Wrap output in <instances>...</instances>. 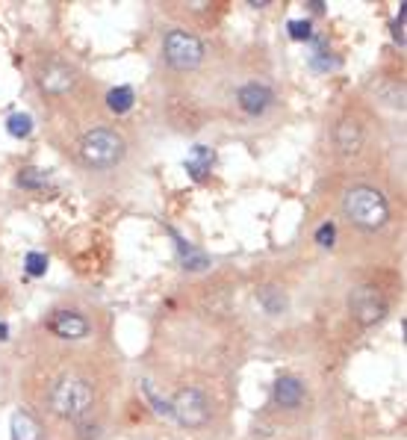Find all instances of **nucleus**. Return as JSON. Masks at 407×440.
Returning a JSON list of instances; mask_svg holds the SVG:
<instances>
[{
  "instance_id": "nucleus-1",
  "label": "nucleus",
  "mask_w": 407,
  "mask_h": 440,
  "mask_svg": "<svg viewBox=\"0 0 407 440\" xmlns=\"http://www.w3.org/2000/svg\"><path fill=\"white\" fill-rule=\"evenodd\" d=\"M342 210L357 228L363 231H378L390 219V207H386V198L375 189V187H354L345 192Z\"/></svg>"
},
{
  "instance_id": "nucleus-2",
  "label": "nucleus",
  "mask_w": 407,
  "mask_h": 440,
  "mask_svg": "<svg viewBox=\"0 0 407 440\" xmlns=\"http://www.w3.org/2000/svg\"><path fill=\"white\" fill-rule=\"evenodd\" d=\"M51 405L59 417L65 419H74V423H80L92 414V405H95V393L92 387H89V381L80 378V375H65L56 381L54 393H51Z\"/></svg>"
},
{
  "instance_id": "nucleus-3",
  "label": "nucleus",
  "mask_w": 407,
  "mask_h": 440,
  "mask_svg": "<svg viewBox=\"0 0 407 440\" xmlns=\"http://www.w3.org/2000/svg\"><path fill=\"white\" fill-rule=\"evenodd\" d=\"M124 151V139L115 130H106V127L89 130L80 142V160L89 169H113L115 163H121Z\"/></svg>"
},
{
  "instance_id": "nucleus-4",
  "label": "nucleus",
  "mask_w": 407,
  "mask_h": 440,
  "mask_svg": "<svg viewBox=\"0 0 407 440\" xmlns=\"http://www.w3.org/2000/svg\"><path fill=\"white\" fill-rule=\"evenodd\" d=\"M165 60L177 71H189V68H198L204 60V45L201 38L186 33V30H172L165 36Z\"/></svg>"
},
{
  "instance_id": "nucleus-5",
  "label": "nucleus",
  "mask_w": 407,
  "mask_h": 440,
  "mask_svg": "<svg viewBox=\"0 0 407 440\" xmlns=\"http://www.w3.org/2000/svg\"><path fill=\"white\" fill-rule=\"evenodd\" d=\"M172 417L177 419V423L198 428V426L207 423V417H210V405H207L204 393H198L195 387H186L172 399Z\"/></svg>"
},
{
  "instance_id": "nucleus-6",
  "label": "nucleus",
  "mask_w": 407,
  "mask_h": 440,
  "mask_svg": "<svg viewBox=\"0 0 407 440\" xmlns=\"http://www.w3.org/2000/svg\"><path fill=\"white\" fill-rule=\"evenodd\" d=\"M349 308L360 325H375V322L384 319V314H386V305L375 287H357L349 299Z\"/></svg>"
},
{
  "instance_id": "nucleus-7",
  "label": "nucleus",
  "mask_w": 407,
  "mask_h": 440,
  "mask_svg": "<svg viewBox=\"0 0 407 440\" xmlns=\"http://www.w3.org/2000/svg\"><path fill=\"white\" fill-rule=\"evenodd\" d=\"M236 101H240V106L248 113V115H260L269 110V104L275 101V95L269 86H263V83H248L240 89V95H236Z\"/></svg>"
},
{
  "instance_id": "nucleus-8",
  "label": "nucleus",
  "mask_w": 407,
  "mask_h": 440,
  "mask_svg": "<svg viewBox=\"0 0 407 440\" xmlns=\"http://www.w3.org/2000/svg\"><path fill=\"white\" fill-rule=\"evenodd\" d=\"M38 83H42V89L47 95H65L74 86V71L68 65H62V62H51V65L42 68Z\"/></svg>"
},
{
  "instance_id": "nucleus-9",
  "label": "nucleus",
  "mask_w": 407,
  "mask_h": 440,
  "mask_svg": "<svg viewBox=\"0 0 407 440\" xmlns=\"http://www.w3.org/2000/svg\"><path fill=\"white\" fill-rule=\"evenodd\" d=\"M51 331L62 340H83L89 334V322L74 310H59L51 319Z\"/></svg>"
},
{
  "instance_id": "nucleus-10",
  "label": "nucleus",
  "mask_w": 407,
  "mask_h": 440,
  "mask_svg": "<svg viewBox=\"0 0 407 440\" xmlns=\"http://www.w3.org/2000/svg\"><path fill=\"white\" fill-rule=\"evenodd\" d=\"M336 145H340L342 154H357L363 148V130L354 119H342L336 124Z\"/></svg>"
},
{
  "instance_id": "nucleus-11",
  "label": "nucleus",
  "mask_w": 407,
  "mask_h": 440,
  "mask_svg": "<svg viewBox=\"0 0 407 440\" xmlns=\"http://www.w3.org/2000/svg\"><path fill=\"white\" fill-rule=\"evenodd\" d=\"M275 399L283 408H295L304 399V384L295 375H281L275 381Z\"/></svg>"
},
{
  "instance_id": "nucleus-12",
  "label": "nucleus",
  "mask_w": 407,
  "mask_h": 440,
  "mask_svg": "<svg viewBox=\"0 0 407 440\" xmlns=\"http://www.w3.org/2000/svg\"><path fill=\"white\" fill-rule=\"evenodd\" d=\"M213 160H216V154L210 145H195V148H189V154H186V172H189L195 181H204Z\"/></svg>"
},
{
  "instance_id": "nucleus-13",
  "label": "nucleus",
  "mask_w": 407,
  "mask_h": 440,
  "mask_svg": "<svg viewBox=\"0 0 407 440\" xmlns=\"http://www.w3.org/2000/svg\"><path fill=\"white\" fill-rule=\"evenodd\" d=\"M12 440H38V423L27 410L12 414Z\"/></svg>"
},
{
  "instance_id": "nucleus-14",
  "label": "nucleus",
  "mask_w": 407,
  "mask_h": 440,
  "mask_svg": "<svg viewBox=\"0 0 407 440\" xmlns=\"http://www.w3.org/2000/svg\"><path fill=\"white\" fill-rule=\"evenodd\" d=\"M257 301H260L263 310L266 314H272V316H277V314H283L286 310V296L277 287H260L257 290Z\"/></svg>"
},
{
  "instance_id": "nucleus-15",
  "label": "nucleus",
  "mask_w": 407,
  "mask_h": 440,
  "mask_svg": "<svg viewBox=\"0 0 407 440\" xmlns=\"http://www.w3.org/2000/svg\"><path fill=\"white\" fill-rule=\"evenodd\" d=\"M133 101H136V95H133L130 86H115V89H109V95H106V106L113 113H118V115L130 110Z\"/></svg>"
},
{
  "instance_id": "nucleus-16",
  "label": "nucleus",
  "mask_w": 407,
  "mask_h": 440,
  "mask_svg": "<svg viewBox=\"0 0 407 440\" xmlns=\"http://www.w3.org/2000/svg\"><path fill=\"white\" fill-rule=\"evenodd\" d=\"M6 130H9V136H15V139H27V136L33 133V115L12 113L6 119Z\"/></svg>"
},
{
  "instance_id": "nucleus-17",
  "label": "nucleus",
  "mask_w": 407,
  "mask_h": 440,
  "mask_svg": "<svg viewBox=\"0 0 407 440\" xmlns=\"http://www.w3.org/2000/svg\"><path fill=\"white\" fill-rule=\"evenodd\" d=\"M142 393H145V399L154 405V410H156L160 417H172V402H165V399H160V393L154 390L151 381H142Z\"/></svg>"
},
{
  "instance_id": "nucleus-18",
  "label": "nucleus",
  "mask_w": 407,
  "mask_h": 440,
  "mask_svg": "<svg viewBox=\"0 0 407 440\" xmlns=\"http://www.w3.org/2000/svg\"><path fill=\"white\" fill-rule=\"evenodd\" d=\"M18 183H21L24 189H38L47 183V172L45 169H24L21 174H18Z\"/></svg>"
},
{
  "instance_id": "nucleus-19",
  "label": "nucleus",
  "mask_w": 407,
  "mask_h": 440,
  "mask_svg": "<svg viewBox=\"0 0 407 440\" xmlns=\"http://www.w3.org/2000/svg\"><path fill=\"white\" fill-rule=\"evenodd\" d=\"M24 266H27L30 275L38 278V275H45V272H47V257H45L42 251H30L27 260H24Z\"/></svg>"
},
{
  "instance_id": "nucleus-20",
  "label": "nucleus",
  "mask_w": 407,
  "mask_h": 440,
  "mask_svg": "<svg viewBox=\"0 0 407 440\" xmlns=\"http://www.w3.org/2000/svg\"><path fill=\"white\" fill-rule=\"evenodd\" d=\"M210 266V260L204 257V254H198V251H192V248H186L183 251V269H189V272H201V269H207Z\"/></svg>"
},
{
  "instance_id": "nucleus-21",
  "label": "nucleus",
  "mask_w": 407,
  "mask_h": 440,
  "mask_svg": "<svg viewBox=\"0 0 407 440\" xmlns=\"http://www.w3.org/2000/svg\"><path fill=\"white\" fill-rule=\"evenodd\" d=\"M334 240H336V228H334L331 222L322 224V228L316 231V242H319L322 248H331V246H334Z\"/></svg>"
},
{
  "instance_id": "nucleus-22",
  "label": "nucleus",
  "mask_w": 407,
  "mask_h": 440,
  "mask_svg": "<svg viewBox=\"0 0 407 440\" xmlns=\"http://www.w3.org/2000/svg\"><path fill=\"white\" fill-rule=\"evenodd\" d=\"M290 36L295 38V42H304V38H310V36H313L310 21H290Z\"/></svg>"
},
{
  "instance_id": "nucleus-23",
  "label": "nucleus",
  "mask_w": 407,
  "mask_h": 440,
  "mask_svg": "<svg viewBox=\"0 0 407 440\" xmlns=\"http://www.w3.org/2000/svg\"><path fill=\"white\" fill-rule=\"evenodd\" d=\"M393 36H395V42L404 47V9L399 12V18H395V24H393Z\"/></svg>"
},
{
  "instance_id": "nucleus-24",
  "label": "nucleus",
  "mask_w": 407,
  "mask_h": 440,
  "mask_svg": "<svg viewBox=\"0 0 407 440\" xmlns=\"http://www.w3.org/2000/svg\"><path fill=\"white\" fill-rule=\"evenodd\" d=\"M248 6H257V9H263V6H269V0H251Z\"/></svg>"
},
{
  "instance_id": "nucleus-25",
  "label": "nucleus",
  "mask_w": 407,
  "mask_h": 440,
  "mask_svg": "<svg viewBox=\"0 0 407 440\" xmlns=\"http://www.w3.org/2000/svg\"><path fill=\"white\" fill-rule=\"evenodd\" d=\"M6 337H9V328L3 325V322H0V340H6Z\"/></svg>"
}]
</instances>
